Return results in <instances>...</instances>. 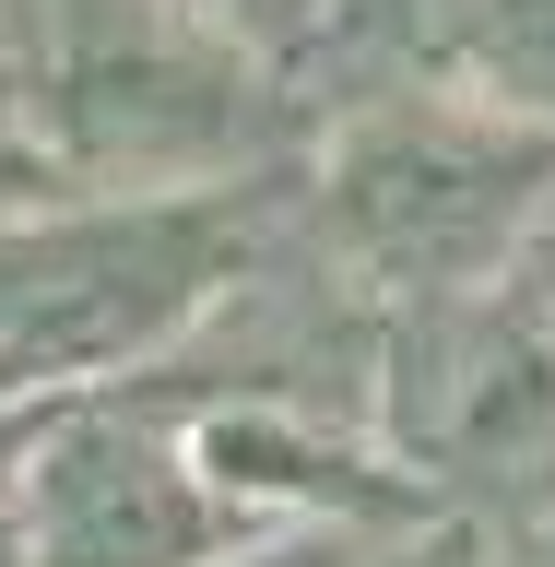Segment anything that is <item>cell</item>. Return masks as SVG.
Segmentation results:
<instances>
[{
	"mask_svg": "<svg viewBox=\"0 0 555 567\" xmlns=\"http://www.w3.org/2000/svg\"><path fill=\"white\" fill-rule=\"evenodd\" d=\"M367 71H438L461 95L555 131V0H390L308 60V95L367 83Z\"/></svg>",
	"mask_w": 555,
	"mask_h": 567,
	"instance_id": "8992f818",
	"label": "cell"
},
{
	"mask_svg": "<svg viewBox=\"0 0 555 567\" xmlns=\"http://www.w3.org/2000/svg\"><path fill=\"white\" fill-rule=\"evenodd\" d=\"M12 520H24V567H213L225 544L273 532L213 485L189 414L142 390H83L48 414Z\"/></svg>",
	"mask_w": 555,
	"mask_h": 567,
	"instance_id": "5b68a950",
	"label": "cell"
},
{
	"mask_svg": "<svg viewBox=\"0 0 555 567\" xmlns=\"http://www.w3.org/2000/svg\"><path fill=\"white\" fill-rule=\"evenodd\" d=\"M367 567H485V520H461V508L450 520H414V532H390Z\"/></svg>",
	"mask_w": 555,
	"mask_h": 567,
	"instance_id": "30bf717a",
	"label": "cell"
},
{
	"mask_svg": "<svg viewBox=\"0 0 555 567\" xmlns=\"http://www.w3.org/2000/svg\"><path fill=\"white\" fill-rule=\"evenodd\" d=\"M0 567H24V520L12 508H0Z\"/></svg>",
	"mask_w": 555,
	"mask_h": 567,
	"instance_id": "5bb4252c",
	"label": "cell"
},
{
	"mask_svg": "<svg viewBox=\"0 0 555 567\" xmlns=\"http://www.w3.org/2000/svg\"><path fill=\"white\" fill-rule=\"evenodd\" d=\"M202 24H225L237 48H260V60L308 71L319 48H331V24H343V0H189Z\"/></svg>",
	"mask_w": 555,
	"mask_h": 567,
	"instance_id": "ba28073f",
	"label": "cell"
},
{
	"mask_svg": "<svg viewBox=\"0 0 555 567\" xmlns=\"http://www.w3.org/2000/svg\"><path fill=\"white\" fill-rule=\"evenodd\" d=\"M379 437L461 520L555 508V308L532 284H473V296L390 308Z\"/></svg>",
	"mask_w": 555,
	"mask_h": 567,
	"instance_id": "277c9868",
	"label": "cell"
},
{
	"mask_svg": "<svg viewBox=\"0 0 555 567\" xmlns=\"http://www.w3.org/2000/svg\"><path fill=\"white\" fill-rule=\"evenodd\" d=\"M60 189H83V177L60 166V142H48V118H35L24 60H0V213H35V202H60Z\"/></svg>",
	"mask_w": 555,
	"mask_h": 567,
	"instance_id": "52a82bcc",
	"label": "cell"
},
{
	"mask_svg": "<svg viewBox=\"0 0 555 567\" xmlns=\"http://www.w3.org/2000/svg\"><path fill=\"white\" fill-rule=\"evenodd\" d=\"M508 284H532V296H544V308H555V213H544V237H532V260H521V272H508Z\"/></svg>",
	"mask_w": 555,
	"mask_h": 567,
	"instance_id": "4fadbf2b",
	"label": "cell"
},
{
	"mask_svg": "<svg viewBox=\"0 0 555 567\" xmlns=\"http://www.w3.org/2000/svg\"><path fill=\"white\" fill-rule=\"evenodd\" d=\"M296 225L308 154L213 189H60L35 213H0V402L154 379Z\"/></svg>",
	"mask_w": 555,
	"mask_h": 567,
	"instance_id": "6da1fadb",
	"label": "cell"
},
{
	"mask_svg": "<svg viewBox=\"0 0 555 567\" xmlns=\"http://www.w3.org/2000/svg\"><path fill=\"white\" fill-rule=\"evenodd\" d=\"M48 414H60V402H0V508H12V485H24V461H35V437H48Z\"/></svg>",
	"mask_w": 555,
	"mask_h": 567,
	"instance_id": "8fae6325",
	"label": "cell"
},
{
	"mask_svg": "<svg viewBox=\"0 0 555 567\" xmlns=\"http://www.w3.org/2000/svg\"><path fill=\"white\" fill-rule=\"evenodd\" d=\"M308 213L379 308L473 296L532 260L555 213V131L461 95L438 71L331 83L308 131Z\"/></svg>",
	"mask_w": 555,
	"mask_h": 567,
	"instance_id": "7a4b0ae2",
	"label": "cell"
},
{
	"mask_svg": "<svg viewBox=\"0 0 555 567\" xmlns=\"http://www.w3.org/2000/svg\"><path fill=\"white\" fill-rule=\"evenodd\" d=\"M485 567H555V508H532V520H485Z\"/></svg>",
	"mask_w": 555,
	"mask_h": 567,
	"instance_id": "7c38bea8",
	"label": "cell"
},
{
	"mask_svg": "<svg viewBox=\"0 0 555 567\" xmlns=\"http://www.w3.org/2000/svg\"><path fill=\"white\" fill-rule=\"evenodd\" d=\"M367 12H390V0H343V24H367ZM343 24H331V35H343Z\"/></svg>",
	"mask_w": 555,
	"mask_h": 567,
	"instance_id": "9a60e30c",
	"label": "cell"
},
{
	"mask_svg": "<svg viewBox=\"0 0 555 567\" xmlns=\"http://www.w3.org/2000/svg\"><path fill=\"white\" fill-rule=\"evenodd\" d=\"M24 95L83 189H213L296 166L319 131L308 71L237 48L189 0H35Z\"/></svg>",
	"mask_w": 555,
	"mask_h": 567,
	"instance_id": "3957f363",
	"label": "cell"
},
{
	"mask_svg": "<svg viewBox=\"0 0 555 567\" xmlns=\"http://www.w3.org/2000/svg\"><path fill=\"white\" fill-rule=\"evenodd\" d=\"M390 532H354V520H273L248 532V544H225L213 567H367Z\"/></svg>",
	"mask_w": 555,
	"mask_h": 567,
	"instance_id": "9c48e42d",
	"label": "cell"
}]
</instances>
